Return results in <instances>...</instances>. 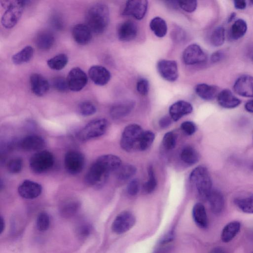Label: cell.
I'll list each match as a JSON object with an SVG mask.
<instances>
[{
  "label": "cell",
  "instance_id": "cell-4",
  "mask_svg": "<svg viewBox=\"0 0 253 253\" xmlns=\"http://www.w3.org/2000/svg\"><path fill=\"white\" fill-rule=\"evenodd\" d=\"M141 127L137 124H130L124 129L121 138L120 145L127 152L138 150V144L143 132Z\"/></svg>",
  "mask_w": 253,
  "mask_h": 253
},
{
  "label": "cell",
  "instance_id": "cell-28",
  "mask_svg": "<svg viewBox=\"0 0 253 253\" xmlns=\"http://www.w3.org/2000/svg\"><path fill=\"white\" fill-rule=\"evenodd\" d=\"M36 44L41 50L50 49L54 42V37L52 33L48 31L40 32L36 37Z\"/></svg>",
  "mask_w": 253,
  "mask_h": 253
},
{
  "label": "cell",
  "instance_id": "cell-20",
  "mask_svg": "<svg viewBox=\"0 0 253 253\" xmlns=\"http://www.w3.org/2000/svg\"><path fill=\"white\" fill-rule=\"evenodd\" d=\"M192 111V105L189 102L184 100H179L174 103L169 108L170 117L174 121H177L183 116L190 114Z\"/></svg>",
  "mask_w": 253,
  "mask_h": 253
},
{
  "label": "cell",
  "instance_id": "cell-19",
  "mask_svg": "<svg viewBox=\"0 0 253 253\" xmlns=\"http://www.w3.org/2000/svg\"><path fill=\"white\" fill-rule=\"evenodd\" d=\"M45 145V141L41 136L34 134L24 137L19 143V147L27 151L40 150Z\"/></svg>",
  "mask_w": 253,
  "mask_h": 253
},
{
  "label": "cell",
  "instance_id": "cell-61",
  "mask_svg": "<svg viewBox=\"0 0 253 253\" xmlns=\"http://www.w3.org/2000/svg\"><path fill=\"white\" fill-rule=\"evenodd\" d=\"M249 2L251 4H252V5L253 4V0H251L249 1Z\"/></svg>",
  "mask_w": 253,
  "mask_h": 253
},
{
  "label": "cell",
  "instance_id": "cell-29",
  "mask_svg": "<svg viewBox=\"0 0 253 253\" xmlns=\"http://www.w3.org/2000/svg\"><path fill=\"white\" fill-rule=\"evenodd\" d=\"M79 208L80 203L78 201L70 199L62 203L59 208V212L62 217L69 218L76 214Z\"/></svg>",
  "mask_w": 253,
  "mask_h": 253
},
{
  "label": "cell",
  "instance_id": "cell-56",
  "mask_svg": "<svg viewBox=\"0 0 253 253\" xmlns=\"http://www.w3.org/2000/svg\"><path fill=\"white\" fill-rule=\"evenodd\" d=\"M209 253H226V252L221 247H216L212 249Z\"/></svg>",
  "mask_w": 253,
  "mask_h": 253
},
{
  "label": "cell",
  "instance_id": "cell-34",
  "mask_svg": "<svg viewBox=\"0 0 253 253\" xmlns=\"http://www.w3.org/2000/svg\"><path fill=\"white\" fill-rule=\"evenodd\" d=\"M34 54V49L30 45L24 47L12 57V61L16 65L22 64L29 61Z\"/></svg>",
  "mask_w": 253,
  "mask_h": 253
},
{
  "label": "cell",
  "instance_id": "cell-27",
  "mask_svg": "<svg viewBox=\"0 0 253 253\" xmlns=\"http://www.w3.org/2000/svg\"><path fill=\"white\" fill-rule=\"evenodd\" d=\"M195 92L202 99L211 100L217 97L219 92L218 88L214 85L206 84H199L195 87Z\"/></svg>",
  "mask_w": 253,
  "mask_h": 253
},
{
  "label": "cell",
  "instance_id": "cell-9",
  "mask_svg": "<svg viewBox=\"0 0 253 253\" xmlns=\"http://www.w3.org/2000/svg\"><path fill=\"white\" fill-rule=\"evenodd\" d=\"M66 80L69 89L75 92L81 90L88 81L86 73L79 67L72 68L69 72Z\"/></svg>",
  "mask_w": 253,
  "mask_h": 253
},
{
  "label": "cell",
  "instance_id": "cell-13",
  "mask_svg": "<svg viewBox=\"0 0 253 253\" xmlns=\"http://www.w3.org/2000/svg\"><path fill=\"white\" fill-rule=\"evenodd\" d=\"M147 7L148 1L146 0H128L126 3L123 14L141 20L145 16Z\"/></svg>",
  "mask_w": 253,
  "mask_h": 253
},
{
  "label": "cell",
  "instance_id": "cell-12",
  "mask_svg": "<svg viewBox=\"0 0 253 253\" xmlns=\"http://www.w3.org/2000/svg\"><path fill=\"white\" fill-rule=\"evenodd\" d=\"M157 69L160 75L167 81L174 82L178 77L177 64L174 60H159L157 64Z\"/></svg>",
  "mask_w": 253,
  "mask_h": 253
},
{
  "label": "cell",
  "instance_id": "cell-54",
  "mask_svg": "<svg viewBox=\"0 0 253 253\" xmlns=\"http://www.w3.org/2000/svg\"><path fill=\"white\" fill-rule=\"evenodd\" d=\"M235 7L237 9H244L247 6V2L244 0H236L234 1Z\"/></svg>",
  "mask_w": 253,
  "mask_h": 253
},
{
  "label": "cell",
  "instance_id": "cell-57",
  "mask_svg": "<svg viewBox=\"0 0 253 253\" xmlns=\"http://www.w3.org/2000/svg\"><path fill=\"white\" fill-rule=\"evenodd\" d=\"M167 4L171 8H176L179 7L178 1H167Z\"/></svg>",
  "mask_w": 253,
  "mask_h": 253
},
{
  "label": "cell",
  "instance_id": "cell-44",
  "mask_svg": "<svg viewBox=\"0 0 253 253\" xmlns=\"http://www.w3.org/2000/svg\"><path fill=\"white\" fill-rule=\"evenodd\" d=\"M51 84L55 89L60 92H65L69 89L66 79L61 76L54 77Z\"/></svg>",
  "mask_w": 253,
  "mask_h": 253
},
{
  "label": "cell",
  "instance_id": "cell-63",
  "mask_svg": "<svg viewBox=\"0 0 253 253\" xmlns=\"http://www.w3.org/2000/svg\"></svg>",
  "mask_w": 253,
  "mask_h": 253
},
{
  "label": "cell",
  "instance_id": "cell-55",
  "mask_svg": "<svg viewBox=\"0 0 253 253\" xmlns=\"http://www.w3.org/2000/svg\"><path fill=\"white\" fill-rule=\"evenodd\" d=\"M245 108L248 112L253 113V99L248 101L246 103Z\"/></svg>",
  "mask_w": 253,
  "mask_h": 253
},
{
  "label": "cell",
  "instance_id": "cell-40",
  "mask_svg": "<svg viewBox=\"0 0 253 253\" xmlns=\"http://www.w3.org/2000/svg\"><path fill=\"white\" fill-rule=\"evenodd\" d=\"M148 179L143 185V190L145 193H151L155 189L157 180L153 167L149 166L148 169Z\"/></svg>",
  "mask_w": 253,
  "mask_h": 253
},
{
  "label": "cell",
  "instance_id": "cell-25",
  "mask_svg": "<svg viewBox=\"0 0 253 253\" xmlns=\"http://www.w3.org/2000/svg\"><path fill=\"white\" fill-rule=\"evenodd\" d=\"M209 203L211 209L215 214L221 213L225 205V201L222 193L217 189H212L207 200Z\"/></svg>",
  "mask_w": 253,
  "mask_h": 253
},
{
  "label": "cell",
  "instance_id": "cell-10",
  "mask_svg": "<svg viewBox=\"0 0 253 253\" xmlns=\"http://www.w3.org/2000/svg\"><path fill=\"white\" fill-rule=\"evenodd\" d=\"M135 223L134 215L129 211H124L116 216L112 223V229L116 234H123L130 230Z\"/></svg>",
  "mask_w": 253,
  "mask_h": 253
},
{
  "label": "cell",
  "instance_id": "cell-62",
  "mask_svg": "<svg viewBox=\"0 0 253 253\" xmlns=\"http://www.w3.org/2000/svg\"><path fill=\"white\" fill-rule=\"evenodd\" d=\"M252 168H253V164H252Z\"/></svg>",
  "mask_w": 253,
  "mask_h": 253
},
{
  "label": "cell",
  "instance_id": "cell-50",
  "mask_svg": "<svg viewBox=\"0 0 253 253\" xmlns=\"http://www.w3.org/2000/svg\"><path fill=\"white\" fill-rule=\"evenodd\" d=\"M181 129L188 135L194 134L196 131V126L194 123L191 121H185L181 125Z\"/></svg>",
  "mask_w": 253,
  "mask_h": 253
},
{
  "label": "cell",
  "instance_id": "cell-37",
  "mask_svg": "<svg viewBox=\"0 0 253 253\" xmlns=\"http://www.w3.org/2000/svg\"><path fill=\"white\" fill-rule=\"evenodd\" d=\"M117 178L121 181H126L132 177L136 173V168L130 164L122 165L116 171Z\"/></svg>",
  "mask_w": 253,
  "mask_h": 253
},
{
  "label": "cell",
  "instance_id": "cell-14",
  "mask_svg": "<svg viewBox=\"0 0 253 253\" xmlns=\"http://www.w3.org/2000/svg\"><path fill=\"white\" fill-rule=\"evenodd\" d=\"M233 89L237 94L245 97H253V77L244 75L235 81Z\"/></svg>",
  "mask_w": 253,
  "mask_h": 253
},
{
  "label": "cell",
  "instance_id": "cell-45",
  "mask_svg": "<svg viewBox=\"0 0 253 253\" xmlns=\"http://www.w3.org/2000/svg\"><path fill=\"white\" fill-rule=\"evenodd\" d=\"M163 144L167 150L173 149L176 145V137L175 134L171 131L165 133L163 138Z\"/></svg>",
  "mask_w": 253,
  "mask_h": 253
},
{
  "label": "cell",
  "instance_id": "cell-16",
  "mask_svg": "<svg viewBox=\"0 0 253 253\" xmlns=\"http://www.w3.org/2000/svg\"><path fill=\"white\" fill-rule=\"evenodd\" d=\"M88 75L95 84L100 86L106 84L111 78L109 70L100 65L91 66L88 70Z\"/></svg>",
  "mask_w": 253,
  "mask_h": 253
},
{
  "label": "cell",
  "instance_id": "cell-8",
  "mask_svg": "<svg viewBox=\"0 0 253 253\" xmlns=\"http://www.w3.org/2000/svg\"><path fill=\"white\" fill-rule=\"evenodd\" d=\"M84 155L76 151L68 152L64 157V166L67 171L72 174L80 173L84 167Z\"/></svg>",
  "mask_w": 253,
  "mask_h": 253
},
{
  "label": "cell",
  "instance_id": "cell-30",
  "mask_svg": "<svg viewBox=\"0 0 253 253\" xmlns=\"http://www.w3.org/2000/svg\"><path fill=\"white\" fill-rule=\"evenodd\" d=\"M240 227V222L237 221H232L227 224L221 232L222 241L224 243L231 241L239 232Z\"/></svg>",
  "mask_w": 253,
  "mask_h": 253
},
{
  "label": "cell",
  "instance_id": "cell-38",
  "mask_svg": "<svg viewBox=\"0 0 253 253\" xmlns=\"http://www.w3.org/2000/svg\"><path fill=\"white\" fill-rule=\"evenodd\" d=\"M225 39V32L224 27L218 26L212 31L210 38L211 42L214 46H221Z\"/></svg>",
  "mask_w": 253,
  "mask_h": 253
},
{
  "label": "cell",
  "instance_id": "cell-31",
  "mask_svg": "<svg viewBox=\"0 0 253 253\" xmlns=\"http://www.w3.org/2000/svg\"><path fill=\"white\" fill-rule=\"evenodd\" d=\"M247 24L244 19H238L234 21L230 29L229 35L231 39L237 40L243 37L247 32Z\"/></svg>",
  "mask_w": 253,
  "mask_h": 253
},
{
  "label": "cell",
  "instance_id": "cell-15",
  "mask_svg": "<svg viewBox=\"0 0 253 253\" xmlns=\"http://www.w3.org/2000/svg\"><path fill=\"white\" fill-rule=\"evenodd\" d=\"M18 192L19 195L24 199H33L41 195L42 187L37 182L26 180L19 185Z\"/></svg>",
  "mask_w": 253,
  "mask_h": 253
},
{
  "label": "cell",
  "instance_id": "cell-22",
  "mask_svg": "<svg viewBox=\"0 0 253 253\" xmlns=\"http://www.w3.org/2000/svg\"><path fill=\"white\" fill-rule=\"evenodd\" d=\"M135 103L132 100H126L118 103L112 106L110 114L114 119H120L128 115L133 110Z\"/></svg>",
  "mask_w": 253,
  "mask_h": 253
},
{
  "label": "cell",
  "instance_id": "cell-43",
  "mask_svg": "<svg viewBox=\"0 0 253 253\" xmlns=\"http://www.w3.org/2000/svg\"><path fill=\"white\" fill-rule=\"evenodd\" d=\"M22 160L19 157H15L10 159L7 164L8 170L12 173H17L22 169Z\"/></svg>",
  "mask_w": 253,
  "mask_h": 253
},
{
  "label": "cell",
  "instance_id": "cell-47",
  "mask_svg": "<svg viewBox=\"0 0 253 253\" xmlns=\"http://www.w3.org/2000/svg\"><path fill=\"white\" fill-rule=\"evenodd\" d=\"M178 5L184 11L193 12L196 9L197 1L194 0L178 1Z\"/></svg>",
  "mask_w": 253,
  "mask_h": 253
},
{
  "label": "cell",
  "instance_id": "cell-23",
  "mask_svg": "<svg viewBox=\"0 0 253 253\" xmlns=\"http://www.w3.org/2000/svg\"><path fill=\"white\" fill-rule=\"evenodd\" d=\"M217 100L220 106L226 109L235 108L241 103V100L227 89H223L218 93Z\"/></svg>",
  "mask_w": 253,
  "mask_h": 253
},
{
  "label": "cell",
  "instance_id": "cell-17",
  "mask_svg": "<svg viewBox=\"0 0 253 253\" xmlns=\"http://www.w3.org/2000/svg\"><path fill=\"white\" fill-rule=\"evenodd\" d=\"M31 88L34 94L38 96L44 95L49 89V84L42 75L38 73L32 74L30 78Z\"/></svg>",
  "mask_w": 253,
  "mask_h": 253
},
{
  "label": "cell",
  "instance_id": "cell-36",
  "mask_svg": "<svg viewBox=\"0 0 253 253\" xmlns=\"http://www.w3.org/2000/svg\"><path fill=\"white\" fill-rule=\"evenodd\" d=\"M68 58L64 53L57 54L47 61L48 66L54 70H60L67 64Z\"/></svg>",
  "mask_w": 253,
  "mask_h": 253
},
{
  "label": "cell",
  "instance_id": "cell-49",
  "mask_svg": "<svg viewBox=\"0 0 253 253\" xmlns=\"http://www.w3.org/2000/svg\"><path fill=\"white\" fill-rule=\"evenodd\" d=\"M149 88V82L145 79H139L136 84V89L137 91L142 95L148 94Z\"/></svg>",
  "mask_w": 253,
  "mask_h": 253
},
{
  "label": "cell",
  "instance_id": "cell-42",
  "mask_svg": "<svg viewBox=\"0 0 253 253\" xmlns=\"http://www.w3.org/2000/svg\"><path fill=\"white\" fill-rule=\"evenodd\" d=\"M49 217L46 212H41L38 214L36 220V225L39 231L47 230L49 228Z\"/></svg>",
  "mask_w": 253,
  "mask_h": 253
},
{
  "label": "cell",
  "instance_id": "cell-11",
  "mask_svg": "<svg viewBox=\"0 0 253 253\" xmlns=\"http://www.w3.org/2000/svg\"><path fill=\"white\" fill-rule=\"evenodd\" d=\"M182 59L186 65H195L205 62L207 56L199 45L194 43L190 44L184 50Z\"/></svg>",
  "mask_w": 253,
  "mask_h": 253
},
{
  "label": "cell",
  "instance_id": "cell-46",
  "mask_svg": "<svg viewBox=\"0 0 253 253\" xmlns=\"http://www.w3.org/2000/svg\"><path fill=\"white\" fill-rule=\"evenodd\" d=\"M92 227L91 225L88 223H81L77 228L76 232L80 238H86L88 237L91 233Z\"/></svg>",
  "mask_w": 253,
  "mask_h": 253
},
{
  "label": "cell",
  "instance_id": "cell-59",
  "mask_svg": "<svg viewBox=\"0 0 253 253\" xmlns=\"http://www.w3.org/2000/svg\"><path fill=\"white\" fill-rule=\"evenodd\" d=\"M248 53L249 58L253 62V45L250 47Z\"/></svg>",
  "mask_w": 253,
  "mask_h": 253
},
{
  "label": "cell",
  "instance_id": "cell-33",
  "mask_svg": "<svg viewBox=\"0 0 253 253\" xmlns=\"http://www.w3.org/2000/svg\"><path fill=\"white\" fill-rule=\"evenodd\" d=\"M149 26L151 30L158 37H164L167 33V23L164 19L160 17L153 18L150 21Z\"/></svg>",
  "mask_w": 253,
  "mask_h": 253
},
{
  "label": "cell",
  "instance_id": "cell-58",
  "mask_svg": "<svg viewBox=\"0 0 253 253\" xmlns=\"http://www.w3.org/2000/svg\"><path fill=\"white\" fill-rule=\"evenodd\" d=\"M5 228V221L2 216L0 217V233L1 234Z\"/></svg>",
  "mask_w": 253,
  "mask_h": 253
},
{
  "label": "cell",
  "instance_id": "cell-21",
  "mask_svg": "<svg viewBox=\"0 0 253 253\" xmlns=\"http://www.w3.org/2000/svg\"><path fill=\"white\" fill-rule=\"evenodd\" d=\"M92 32L85 24H78L74 26L72 34L75 41L80 45L88 43L92 38Z\"/></svg>",
  "mask_w": 253,
  "mask_h": 253
},
{
  "label": "cell",
  "instance_id": "cell-3",
  "mask_svg": "<svg viewBox=\"0 0 253 253\" xmlns=\"http://www.w3.org/2000/svg\"><path fill=\"white\" fill-rule=\"evenodd\" d=\"M30 1L27 0H3L1 5L5 11L1 18V23L6 29H11L15 26L20 20L24 7Z\"/></svg>",
  "mask_w": 253,
  "mask_h": 253
},
{
  "label": "cell",
  "instance_id": "cell-48",
  "mask_svg": "<svg viewBox=\"0 0 253 253\" xmlns=\"http://www.w3.org/2000/svg\"><path fill=\"white\" fill-rule=\"evenodd\" d=\"M139 190L140 182L137 178L131 180L129 182L126 187L127 193L131 196H135L137 194Z\"/></svg>",
  "mask_w": 253,
  "mask_h": 253
},
{
  "label": "cell",
  "instance_id": "cell-1",
  "mask_svg": "<svg viewBox=\"0 0 253 253\" xmlns=\"http://www.w3.org/2000/svg\"><path fill=\"white\" fill-rule=\"evenodd\" d=\"M86 25L91 32L100 34L106 29L109 22V10L108 6L102 3L91 5L85 14Z\"/></svg>",
  "mask_w": 253,
  "mask_h": 253
},
{
  "label": "cell",
  "instance_id": "cell-51",
  "mask_svg": "<svg viewBox=\"0 0 253 253\" xmlns=\"http://www.w3.org/2000/svg\"><path fill=\"white\" fill-rule=\"evenodd\" d=\"M51 23L54 29L60 30L63 28L62 19L58 15H54L51 19Z\"/></svg>",
  "mask_w": 253,
  "mask_h": 253
},
{
  "label": "cell",
  "instance_id": "cell-60",
  "mask_svg": "<svg viewBox=\"0 0 253 253\" xmlns=\"http://www.w3.org/2000/svg\"><path fill=\"white\" fill-rule=\"evenodd\" d=\"M236 16V13H232L228 17V22H231L232 21H233V20L234 19L235 17Z\"/></svg>",
  "mask_w": 253,
  "mask_h": 253
},
{
  "label": "cell",
  "instance_id": "cell-6",
  "mask_svg": "<svg viewBox=\"0 0 253 253\" xmlns=\"http://www.w3.org/2000/svg\"><path fill=\"white\" fill-rule=\"evenodd\" d=\"M54 162V157L51 152L47 150L40 151L31 157L30 167L33 172L42 173L50 169Z\"/></svg>",
  "mask_w": 253,
  "mask_h": 253
},
{
  "label": "cell",
  "instance_id": "cell-5",
  "mask_svg": "<svg viewBox=\"0 0 253 253\" xmlns=\"http://www.w3.org/2000/svg\"><path fill=\"white\" fill-rule=\"evenodd\" d=\"M108 127L105 119L94 120L86 125L79 132L78 137L82 141H87L103 135Z\"/></svg>",
  "mask_w": 253,
  "mask_h": 253
},
{
  "label": "cell",
  "instance_id": "cell-24",
  "mask_svg": "<svg viewBox=\"0 0 253 253\" xmlns=\"http://www.w3.org/2000/svg\"><path fill=\"white\" fill-rule=\"evenodd\" d=\"M96 161L109 173L117 171L122 165L121 159L117 156L112 154L101 156Z\"/></svg>",
  "mask_w": 253,
  "mask_h": 253
},
{
  "label": "cell",
  "instance_id": "cell-2",
  "mask_svg": "<svg viewBox=\"0 0 253 253\" xmlns=\"http://www.w3.org/2000/svg\"><path fill=\"white\" fill-rule=\"evenodd\" d=\"M190 181L199 197L207 200L212 189V180L208 169L204 166L195 168L190 175Z\"/></svg>",
  "mask_w": 253,
  "mask_h": 253
},
{
  "label": "cell",
  "instance_id": "cell-53",
  "mask_svg": "<svg viewBox=\"0 0 253 253\" xmlns=\"http://www.w3.org/2000/svg\"><path fill=\"white\" fill-rule=\"evenodd\" d=\"M172 123V119L169 116H165L162 118L159 122V124L161 127L166 128L168 127Z\"/></svg>",
  "mask_w": 253,
  "mask_h": 253
},
{
  "label": "cell",
  "instance_id": "cell-39",
  "mask_svg": "<svg viewBox=\"0 0 253 253\" xmlns=\"http://www.w3.org/2000/svg\"><path fill=\"white\" fill-rule=\"evenodd\" d=\"M155 139L154 133L150 130L144 131L138 144V150L145 151L152 144Z\"/></svg>",
  "mask_w": 253,
  "mask_h": 253
},
{
  "label": "cell",
  "instance_id": "cell-18",
  "mask_svg": "<svg viewBox=\"0 0 253 253\" xmlns=\"http://www.w3.org/2000/svg\"><path fill=\"white\" fill-rule=\"evenodd\" d=\"M138 29L135 23L132 21H126L119 27L117 35L119 39L123 42H129L137 36Z\"/></svg>",
  "mask_w": 253,
  "mask_h": 253
},
{
  "label": "cell",
  "instance_id": "cell-26",
  "mask_svg": "<svg viewBox=\"0 0 253 253\" xmlns=\"http://www.w3.org/2000/svg\"><path fill=\"white\" fill-rule=\"evenodd\" d=\"M192 216L194 222L198 226L201 228H206L208 224L206 211L204 205L196 203L192 209Z\"/></svg>",
  "mask_w": 253,
  "mask_h": 253
},
{
  "label": "cell",
  "instance_id": "cell-7",
  "mask_svg": "<svg viewBox=\"0 0 253 253\" xmlns=\"http://www.w3.org/2000/svg\"><path fill=\"white\" fill-rule=\"evenodd\" d=\"M109 173L95 161L87 171L85 175V181L90 186L99 187L105 183Z\"/></svg>",
  "mask_w": 253,
  "mask_h": 253
},
{
  "label": "cell",
  "instance_id": "cell-41",
  "mask_svg": "<svg viewBox=\"0 0 253 253\" xmlns=\"http://www.w3.org/2000/svg\"><path fill=\"white\" fill-rule=\"evenodd\" d=\"M78 109L79 113L83 116H89L96 112L95 106L87 101L81 102L78 105Z\"/></svg>",
  "mask_w": 253,
  "mask_h": 253
},
{
  "label": "cell",
  "instance_id": "cell-52",
  "mask_svg": "<svg viewBox=\"0 0 253 253\" xmlns=\"http://www.w3.org/2000/svg\"><path fill=\"white\" fill-rule=\"evenodd\" d=\"M224 54L222 50L214 52L211 56V60L212 63H217L221 61L224 57Z\"/></svg>",
  "mask_w": 253,
  "mask_h": 253
},
{
  "label": "cell",
  "instance_id": "cell-35",
  "mask_svg": "<svg viewBox=\"0 0 253 253\" xmlns=\"http://www.w3.org/2000/svg\"><path fill=\"white\" fill-rule=\"evenodd\" d=\"M182 161L186 164L192 165L197 163L199 155L197 151L191 146H186L181 151Z\"/></svg>",
  "mask_w": 253,
  "mask_h": 253
},
{
  "label": "cell",
  "instance_id": "cell-32",
  "mask_svg": "<svg viewBox=\"0 0 253 253\" xmlns=\"http://www.w3.org/2000/svg\"><path fill=\"white\" fill-rule=\"evenodd\" d=\"M234 203L243 212L253 213V194L236 197L234 200Z\"/></svg>",
  "mask_w": 253,
  "mask_h": 253
}]
</instances>
